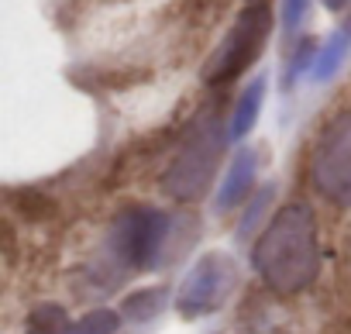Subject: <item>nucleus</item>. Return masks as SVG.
Returning a JSON list of instances; mask_svg holds the SVG:
<instances>
[{
  "label": "nucleus",
  "mask_w": 351,
  "mask_h": 334,
  "mask_svg": "<svg viewBox=\"0 0 351 334\" xmlns=\"http://www.w3.org/2000/svg\"><path fill=\"white\" fill-rule=\"evenodd\" d=\"M310 180L320 197L351 207V110L334 114L320 128L310 148Z\"/></svg>",
  "instance_id": "4"
},
{
  "label": "nucleus",
  "mask_w": 351,
  "mask_h": 334,
  "mask_svg": "<svg viewBox=\"0 0 351 334\" xmlns=\"http://www.w3.org/2000/svg\"><path fill=\"white\" fill-rule=\"evenodd\" d=\"M121 327V317L114 310H90L83 320L69 324L66 334H114Z\"/></svg>",
  "instance_id": "11"
},
{
  "label": "nucleus",
  "mask_w": 351,
  "mask_h": 334,
  "mask_svg": "<svg viewBox=\"0 0 351 334\" xmlns=\"http://www.w3.org/2000/svg\"><path fill=\"white\" fill-rule=\"evenodd\" d=\"M162 303H165V289H158V286L138 289L134 296L124 300V313L134 317V320H148V317H155V313L162 310Z\"/></svg>",
  "instance_id": "10"
},
{
  "label": "nucleus",
  "mask_w": 351,
  "mask_h": 334,
  "mask_svg": "<svg viewBox=\"0 0 351 334\" xmlns=\"http://www.w3.org/2000/svg\"><path fill=\"white\" fill-rule=\"evenodd\" d=\"M348 49H351V35H348V32L330 35L327 45H324V49L317 52V59H313V80H317V83L330 80V76L341 69V62L348 59Z\"/></svg>",
  "instance_id": "9"
},
{
  "label": "nucleus",
  "mask_w": 351,
  "mask_h": 334,
  "mask_svg": "<svg viewBox=\"0 0 351 334\" xmlns=\"http://www.w3.org/2000/svg\"><path fill=\"white\" fill-rule=\"evenodd\" d=\"M255 173H258V155L252 148H238V155L231 158V169L221 183V193H217V211L228 214L234 211L238 204L248 200L252 187H255Z\"/></svg>",
  "instance_id": "7"
},
{
  "label": "nucleus",
  "mask_w": 351,
  "mask_h": 334,
  "mask_svg": "<svg viewBox=\"0 0 351 334\" xmlns=\"http://www.w3.org/2000/svg\"><path fill=\"white\" fill-rule=\"evenodd\" d=\"M231 286H234V262L228 255L210 252L183 279L180 293H176V307H180L183 317H204L224 303Z\"/></svg>",
  "instance_id": "6"
},
{
  "label": "nucleus",
  "mask_w": 351,
  "mask_h": 334,
  "mask_svg": "<svg viewBox=\"0 0 351 334\" xmlns=\"http://www.w3.org/2000/svg\"><path fill=\"white\" fill-rule=\"evenodd\" d=\"M269 32H272V11L262 4V0H252V4L234 18V25L228 28L224 42L214 49L210 62L204 66V83L224 86V83L238 80L258 59Z\"/></svg>",
  "instance_id": "3"
},
{
  "label": "nucleus",
  "mask_w": 351,
  "mask_h": 334,
  "mask_svg": "<svg viewBox=\"0 0 351 334\" xmlns=\"http://www.w3.org/2000/svg\"><path fill=\"white\" fill-rule=\"evenodd\" d=\"M306 8H310V0H282V25H286V32L300 28V21L306 18Z\"/></svg>",
  "instance_id": "13"
},
{
  "label": "nucleus",
  "mask_w": 351,
  "mask_h": 334,
  "mask_svg": "<svg viewBox=\"0 0 351 334\" xmlns=\"http://www.w3.org/2000/svg\"><path fill=\"white\" fill-rule=\"evenodd\" d=\"M324 8H330V11H341V8H348V0H324Z\"/></svg>",
  "instance_id": "14"
},
{
  "label": "nucleus",
  "mask_w": 351,
  "mask_h": 334,
  "mask_svg": "<svg viewBox=\"0 0 351 334\" xmlns=\"http://www.w3.org/2000/svg\"><path fill=\"white\" fill-rule=\"evenodd\" d=\"M165 238H169V214H162L158 207L134 204L117 214L110 228V252L128 269H152L162 259Z\"/></svg>",
  "instance_id": "5"
},
{
  "label": "nucleus",
  "mask_w": 351,
  "mask_h": 334,
  "mask_svg": "<svg viewBox=\"0 0 351 334\" xmlns=\"http://www.w3.org/2000/svg\"><path fill=\"white\" fill-rule=\"evenodd\" d=\"M262 100H265V76L252 80V83L245 86L238 107H234V117H231V138H234V141H245V134L255 128V121H258V114H262Z\"/></svg>",
  "instance_id": "8"
},
{
  "label": "nucleus",
  "mask_w": 351,
  "mask_h": 334,
  "mask_svg": "<svg viewBox=\"0 0 351 334\" xmlns=\"http://www.w3.org/2000/svg\"><path fill=\"white\" fill-rule=\"evenodd\" d=\"M258 276L282 296L303 293L320 272V241H317V214L310 204H286L255 245Z\"/></svg>",
  "instance_id": "1"
},
{
  "label": "nucleus",
  "mask_w": 351,
  "mask_h": 334,
  "mask_svg": "<svg viewBox=\"0 0 351 334\" xmlns=\"http://www.w3.org/2000/svg\"><path fill=\"white\" fill-rule=\"evenodd\" d=\"M221 152H224V128H221V117L204 107L190 131L183 134L180 148H176L169 169L162 176V190L172 197V200H183V204H193L200 200L214 176H217V162H221Z\"/></svg>",
  "instance_id": "2"
},
{
  "label": "nucleus",
  "mask_w": 351,
  "mask_h": 334,
  "mask_svg": "<svg viewBox=\"0 0 351 334\" xmlns=\"http://www.w3.org/2000/svg\"><path fill=\"white\" fill-rule=\"evenodd\" d=\"M69 320H66V310L56 307V303H45L32 313V331L35 334H66Z\"/></svg>",
  "instance_id": "12"
}]
</instances>
